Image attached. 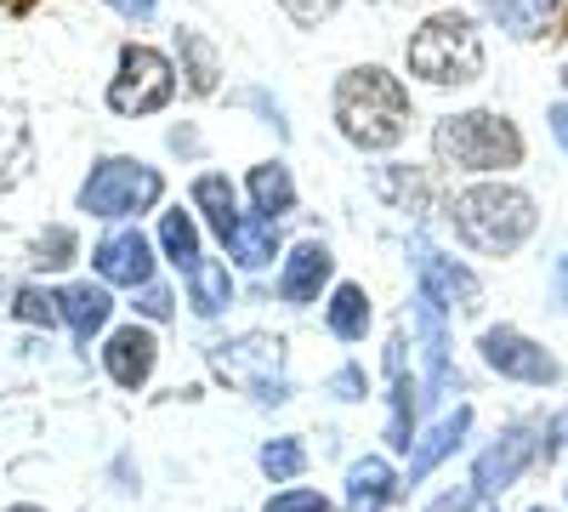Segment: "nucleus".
I'll return each instance as SVG.
<instances>
[{
  "instance_id": "a878e982",
  "label": "nucleus",
  "mask_w": 568,
  "mask_h": 512,
  "mask_svg": "<svg viewBox=\"0 0 568 512\" xmlns=\"http://www.w3.org/2000/svg\"><path fill=\"white\" fill-rule=\"evenodd\" d=\"M176 52L187 58V91H194V98L216 91V52H211L194 29H176Z\"/></svg>"
},
{
  "instance_id": "f03ea898",
  "label": "nucleus",
  "mask_w": 568,
  "mask_h": 512,
  "mask_svg": "<svg viewBox=\"0 0 568 512\" xmlns=\"http://www.w3.org/2000/svg\"><path fill=\"white\" fill-rule=\"evenodd\" d=\"M329 109H336L342 137H347L353 149H364V154L398 149L404 131H409V120H415L404 80L387 74V69H375V63L347 69V74L336 80V98H329Z\"/></svg>"
},
{
  "instance_id": "4468645a",
  "label": "nucleus",
  "mask_w": 568,
  "mask_h": 512,
  "mask_svg": "<svg viewBox=\"0 0 568 512\" xmlns=\"http://www.w3.org/2000/svg\"><path fill=\"white\" fill-rule=\"evenodd\" d=\"M409 324L420 331V353H426V393H420V404H438V399L449 393V331H444V308L426 302V297L415 291Z\"/></svg>"
},
{
  "instance_id": "4be33fe9",
  "label": "nucleus",
  "mask_w": 568,
  "mask_h": 512,
  "mask_svg": "<svg viewBox=\"0 0 568 512\" xmlns=\"http://www.w3.org/2000/svg\"><path fill=\"white\" fill-rule=\"evenodd\" d=\"M324 324H329V337H336V342H364V331H369V297H364V285H336V291H329Z\"/></svg>"
},
{
  "instance_id": "e433bc0d",
  "label": "nucleus",
  "mask_w": 568,
  "mask_h": 512,
  "mask_svg": "<svg viewBox=\"0 0 568 512\" xmlns=\"http://www.w3.org/2000/svg\"><path fill=\"white\" fill-rule=\"evenodd\" d=\"M551 302H557V313H568V251L551 268Z\"/></svg>"
},
{
  "instance_id": "a19ab883",
  "label": "nucleus",
  "mask_w": 568,
  "mask_h": 512,
  "mask_svg": "<svg viewBox=\"0 0 568 512\" xmlns=\"http://www.w3.org/2000/svg\"><path fill=\"white\" fill-rule=\"evenodd\" d=\"M529 512H546V506H529Z\"/></svg>"
},
{
  "instance_id": "c756f323",
  "label": "nucleus",
  "mask_w": 568,
  "mask_h": 512,
  "mask_svg": "<svg viewBox=\"0 0 568 512\" xmlns=\"http://www.w3.org/2000/svg\"><path fill=\"white\" fill-rule=\"evenodd\" d=\"M262 512H336V506H329L318 490H278Z\"/></svg>"
},
{
  "instance_id": "7ed1b4c3",
  "label": "nucleus",
  "mask_w": 568,
  "mask_h": 512,
  "mask_svg": "<svg viewBox=\"0 0 568 512\" xmlns=\"http://www.w3.org/2000/svg\"><path fill=\"white\" fill-rule=\"evenodd\" d=\"M404 63L426 86H471V80H484V40L466 12H433L409 34Z\"/></svg>"
},
{
  "instance_id": "20e7f679",
  "label": "nucleus",
  "mask_w": 568,
  "mask_h": 512,
  "mask_svg": "<svg viewBox=\"0 0 568 512\" xmlns=\"http://www.w3.org/2000/svg\"><path fill=\"white\" fill-rule=\"evenodd\" d=\"M433 149L455 171H511L524 165V131L495 109H466V114L438 120Z\"/></svg>"
},
{
  "instance_id": "6e6552de",
  "label": "nucleus",
  "mask_w": 568,
  "mask_h": 512,
  "mask_svg": "<svg viewBox=\"0 0 568 512\" xmlns=\"http://www.w3.org/2000/svg\"><path fill=\"white\" fill-rule=\"evenodd\" d=\"M478 359L495 370L500 382H524V388H557L562 382V364L546 342L524 337L517 324H489L478 337Z\"/></svg>"
},
{
  "instance_id": "412c9836",
  "label": "nucleus",
  "mask_w": 568,
  "mask_h": 512,
  "mask_svg": "<svg viewBox=\"0 0 568 512\" xmlns=\"http://www.w3.org/2000/svg\"><path fill=\"white\" fill-rule=\"evenodd\" d=\"M222 245H227V257L240 262V268H267L278 257V222L273 217H245Z\"/></svg>"
},
{
  "instance_id": "393cba45",
  "label": "nucleus",
  "mask_w": 568,
  "mask_h": 512,
  "mask_svg": "<svg viewBox=\"0 0 568 512\" xmlns=\"http://www.w3.org/2000/svg\"><path fill=\"white\" fill-rule=\"evenodd\" d=\"M187 302H194V313H200V319L227 313V308H233V279H227V268L205 257L194 273H187Z\"/></svg>"
},
{
  "instance_id": "c85d7f7f",
  "label": "nucleus",
  "mask_w": 568,
  "mask_h": 512,
  "mask_svg": "<svg viewBox=\"0 0 568 512\" xmlns=\"http://www.w3.org/2000/svg\"><path fill=\"white\" fill-rule=\"evenodd\" d=\"M74 262V234H69V228H45V234L34 240V268H69Z\"/></svg>"
},
{
  "instance_id": "f8f14e48",
  "label": "nucleus",
  "mask_w": 568,
  "mask_h": 512,
  "mask_svg": "<svg viewBox=\"0 0 568 512\" xmlns=\"http://www.w3.org/2000/svg\"><path fill=\"white\" fill-rule=\"evenodd\" d=\"M154 364H160V342H154V331H142V324H120V331L103 342V370L125 393H136L142 382H149Z\"/></svg>"
},
{
  "instance_id": "cd10ccee",
  "label": "nucleus",
  "mask_w": 568,
  "mask_h": 512,
  "mask_svg": "<svg viewBox=\"0 0 568 512\" xmlns=\"http://www.w3.org/2000/svg\"><path fill=\"white\" fill-rule=\"evenodd\" d=\"M12 313H18L23 324H45V331H52V324L63 319V291H40V285H23V291L12 297Z\"/></svg>"
},
{
  "instance_id": "ea45409f",
  "label": "nucleus",
  "mask_w": 568,
  "mask_h": 512,
  "mask_svg": "<svg viewBox=\"0 0 568 512\" xmlns=\"http://www.w3.org/2000/svg\"><path fill=\"white\" fill-rule=\"evenodd\" d=\"M562 86H568V63H562Z\"/></svg>"
},
{
  "instance_id": "423d86ee",
  "label": "nucleus",
  "mask_w": 568,
  "mask_h": 512,
  "mask_svg": "<svg viewBox=\"0 0 568 512\" xmlns=\"http://www.w3.org/2000/svg\"><path fill=\"white\" fill-rule=\"evenodd\" d=\"M211 370L222 382L245 388L262 404H284L291 382H284V342L278 337H240V342H216L211 348Z\"/></svg>"
},
{
  "instance_id": "c9c22d12",
  "label": "nucleus",
  "mask_w": 568,
  "mask_h": 512,
  "mask_svg": "<svg viewBox=\"0 0 568 512\" xmlns=\"http://www.w3.org/2000/svg\"><path fill=\"white\" fill-rule=\"evenodd\" d=\"M109 7H114L120 18H131V23H149V18H154V7H160V0H109Z\"/></svg>"
},
{
  "instance_id": "2f4dec72",
  "label": "nucleus",
  "mask_w": 568,
  "mask_h": 512,
  "mask_svg": "<svg viewBox=\"0 0 568 512\" xmlns=\"http://www.w3.org/2000/svg\"><path fill=\"white\" fill-rule=\"evenodd\" d=\"M329 393H336V399H347V404H358V399L369 393V377H364L358 364H342L336 377H329Z\"/></svg>"
},
{
  "instance_id": "79ce46f5",
  "label": "nucleus",
  "mask_w": 568,
  "mask_h": 512,
  "mask_svg": "<svg viewBox=\"0 0 568 512\" xmlns=\"http://www.w3.org/2000/svg\"><path fill=\"white\" fill-rule=\"evenodd\" d=\"M562 495H568V490H562Z\"/></svg>"
},
{
  "instance_id": "4c0bfd02",
  "label": "nucleus",
  "mask_w": 568,
  "mask_h": 512,
  "mask_svg": "<svg viewBox=\"0 0 568 512\" xmlns=\"http://www.w3.org/2000/svg\"><path fill=\"white\" fill-rule=\"evenodd\" d=\"M546 120H551V137H557V149L568 154V103H551V109H546Z\"/></svg>"
},
{
  "instance_id": "aec40b11",
  "label": "nucleus",
  "mask_w": 568,
  "mask_h": 512,
  "mask_svg": "<svg viewBox=\"0 0 568 512\" xmlns=\"http://www.w3.org/2000/svg\"><path fill=\"white\" fill-rule=\"evenodd\" d=\"M194 211H205V222L216 228L222 240H227L233 228L245 222L240 200H233V182H227L222 171H205V177H194Z\"/></svg>"
},
{
  "instance_id": "bb28decb",
  "label": "nucleus",
  "mask_w": 568,
  "mask_h": 512,
  "mask_svg": "<svg viewBox=\"0 0 568 512\" xmlns=\"http://www.w3.org/2000/svg\"><path fill=\"white\" fill-rule=\"evenodd\" d=\"M302 468H307V450H302V439H267V444H262V473H267L273 484H291V479H302Z\"/></svg>"
},
{
  "instance_id": "72a5a7b5",
  "label": "nucleus",
  "mask_w": 568,
  "mask_h": 512,
  "mask_svg": "<svg viewBox=\"0 0 568 512\" xmlns=\"http://www.w3.org/2000/svg\"><path fill=\"white\" fill-rule=\"evenodd\" d=\"M471 506H478V490H449V495H438L433 506H426V512H471Z\"/></svg>"
},
{
  "instance_id": "0eeeda50",
  "label": "nucleus",
  "mask_w": 568,
  "mask_h": 512,
  "mask_svg": "<svg viewBox=\"0 0 568 512\" xmlns=\"http://www.w3.org/2000/svg\"><path fill=\"white\" fill-rule=\"evenodd\" d=\"M171 98H176L171 58L154 52V46H125V52H120V74L109 80V109L136 120V114H160Z\"/></svg>"
},
{
  "instance_id": "a211bd4d",
  "label": "nucleus",
  "mask_w": 568,
  "mask_h": 512,
  "mask_svg": "<svg viewBox=\"0 0 568 512\" xmlns=\"http://www.w3.org/2000/svg\"><path fill=\"white\" fill-rule=\"evenodd\" d=\"M478 7L511 40H540V34H551V18H557V0H478Z\"/></svg>"
},
{
  "instance_id": "9b49d317",
  "label": "nucleus",
  "mask_w": 568,
  "mask_h": 512,
  "mask_svg": "<svg viewBox=\"0 0 568 512\" xmlns=\"http://www.w3.org/2000/svg\"><path fill=\"white\" fill-rule=\"evenodd\" d=\"M91 268H98L103 285L142 291V285H154V245L142 240L136 228H120V234H109L98 251H91Z\"/></svg>"
},
{
  "instance_id": "dca6fc26",
  "label": "nucleus",
  "mask_w": 568,
  "mask_h": 512,
  "mask_svg": "<svg viewBox=\"0 0 568 512\" xmlns=\"http://www.w3.org/2000/svg\"><path fill=\"white\" fill-rule=\"evenodd\" d=\"M404 337L387 342V382H393V415H387V444L393 450H415V382H409V370H404Z\"/></svg>"
},
{
  "instance_id": "f257e3e1",
  "label": "nucleus",
  "mask_w": 568,
  "mask_h": 512,
  "mask_svg": "<svg viewBox=\"0 0 568 512\" xmlns=\"http://www.w3.org/2000/svg\"><path fill=\"white\" fill-rule=\"evenodd\" d=\"M449 222H455V240L478 257H517L535 228H540V211H535V194H524L517 182H471L449 200Z\"/></svg>"
},
{
  "instance_id": "9d476101",
  "label": "nucleus",
  "mask_w": 568,
  "mask_h": 512,
  "mask_svg": "<svg viewBox=\"0 0 568 512\" xmlns=\"http://www.w3.org/2000/svg\"><path fill=\"white\" fill-rule=\"evenodd\" d=\"M409 262H415V279H420V297L426 302H438L444 313H478L484 308V285H478V273H471L466 262L444 257L438 245H426V240H409Z\"/></svg>"
},
{
  "instance_id": "1a4fd4ad",
  "label": "nucleus",
  "mask_w": 568,
  "mask_h": 512,
  "mask_svg": "<svg viewBox=\"0 0 568 512\" xmlns=\"http://www.w3.org/2000/svg\"><path fill=\"white\" fill-rule=\"evenodd\" d=\"M535 461H540V428L535 422H511V428H500V439L478 461H471V490H478V501H495V495H506L517 479H524Z\"/></svg>"
},
{
  "instance_id": "ddd939ff",
  "label": "nucleus",
  "mask_w": 568,
  "mask_h": 512,
  "mask_svg": "<svg viewBox=\"0 0 568 512\" xmlns=\"http://www.w3.org/2000/svg\"><path fill=\"white\" fill-rule=\"evenodd\" d=\"M329 273H336L329 245L324 240H302L291 257H284V268H278V302H291V308L318 302V291L329 285Z\"/></svg>"
},
{
  "instance_id": "7c9ffc66",
  "label": "nucleus",
  "mask_w": 568,
  "mask_h": 512,
  "mask_svg": "<svg viewBox=\"0 0 568 512\" xmlns=\"http://www.w3.org/2000/svg\"><path fill=\"white\" fill-rule=\"evenodd\" d=\"M540 461H568V410H557L540 428Z\"/></svg>"
},
{
  "instance_id": "39448f33",
  "label": "nucleus",
  "mask_w": 568,
  "mask_h": 512,
  "mask_svg": "<svg viewBox=\"0 0 568 512\" xmlns=\"http://www.w3.org/2000/svg\"><path fill=\"white\" fill-rule=\"evenodd\" d=\"M160 194H165V177L154 165L114 154V160H98V165H91V177L80 182V211L103 217V222H120V217L154 211Z\"/></svg>"
},
{
  "instance_id": "5701e85b",
  "label": "nucleus",
  "mask_w": 568,
  "mask_h": 512,
  "mask_svg": "<svg viewBox=\"0 0 568 512\" xmlns=\"http://www.w3.org/2000/svg\"><path fill=\"white\" fill-rule=\"evenodd\" d=\"M160 251H165V262H171V268H182V279L194 273V268L205 262L194 217H187V211H165V217H160Z\"/></svg>"
},
{
  "instance_id": "f704fd0d",
  "label": "nucleus",
  "mask_w": 568,
  "mask_h": 512,
  "mask_svg": "<svg viewBox=\"0 0 568 512\" xmlns=\"http://www.w3.org/2000/svg\"><path fill=\"white\" fill-rule=\"evenodd\" d=\"M284 7H291V18H302V23H318V18L336 12V0H284Z\"/></svg>"
},
{
  "instance_id": "f3484780",
  "label": "nucleus",
  "mask_w": 568,
  "mask_h": 512,
  "mask_svg": "<svg viewBox=\"0 0 568 512\" xmlns=\"http://www.w3.org/2000/svg\"><path fill=\"white\" fill-rule=\"evenodd\" d=\"M398 501V473L382 455H364L347 468V506L353 512H387Z\"/></svg>"
},
{
  "instance_id": "473e14b6",
  "label": "nucleus",
  "mask_w": 568,
  "mask_h": 512,
  "mask_svg": "<svg viewBox=\"0 0 568 512\" xmlns=\"http://www.w3.org/2000/svg\"><path fill=\"white\" fill-rule=\"evenodd\" d=\"M171 308H176V297L165 285H142V297H136V313L142 319H171Z\"/></svg>"
},
{
  "instance_id": "2eb2a0df",
  "label": "nucleus",
  "mask_w": 568,
  "mask_h": 512,
  "mask_svg": "<svg viewBox=\"0 0 568 512\" xmlns=\"http://www.w3.org/2000/svg\"><path fill=\"white\" fill-rule=\"evenodd\" d=\"M466 428H471V404H455V415H444L433 433H420L415 450H409V484H420L426 473H438L444 461L466 444Z\"/></svg>"
},
{
  "instance_id": "58836bf2",
  "label": "nucleus",
  "mask_w": 568,
  "mask_h": 512,
  "mask_svg": "<svg viewBox=\"0 0 568 512\" xmlns=\"http://www.w3.org/2000/svg\"><path fill=\"white\" fill-rule=\"evenodd\" d=\"M7 512H45V506H34V501H18V506H7Z\"/></svg>"
},
{
  "instance_id": "6ab92c4d",
  "label": "nucleus",
  "mask_w": 568,
  "mask_h": 512,
  "mask_svg": "<svg viewBox=\"0 0 568 512\" xmlns=\"http://www.w3.org/2000/svg\"><path fill=\"white\" fill-rule=\"evenodd\" d=\"M109 313H114V297H109V285H69L63 291V324L74 331V342H91L109 324Z\"/></svg>"
},
{
  "instance_id": "b1692460",
  "label": "nucleus",
  "mask_w": 568,
  "mask_h": 512,
  "mask_svg": "<svg viewBox=\"0 0 568 512\" xmlns=\"http://www.w3.org/2000/svg\"><path fill=\"white\" fill-rule=\"evenodd\" d=\"M251 200H256V217H284V211H296V182L291 171H284L278 160L267 165H251Z\"/></svg>"
}]
</instances>
